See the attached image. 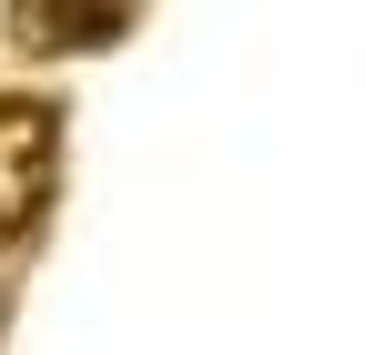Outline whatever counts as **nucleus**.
<instances>
[{
    "label": "nucleus",
    "instance_id": "1",
    "mask_svg": "<svg viewBox=\"0 0 365 355\" xmlns=\"http://www.w3.org/2000/svg\"><path fill=\"white\" fill-rule=\"evenodd\" d=\"M61 193V102L0 92V254H11Z\"/></svg>",
    "mask_w": 365,
    "mask_h": 355
},
{
    "label": "nucleus",
    "instance_id": "2",
    "mask_svg": "<svg viewBox=\"0 0 365 355\" xmlns=\"http://www.w3.org/2000/svg\"><path fill=\"white\" fill-rule=\"evenodd\" d=\"M122 31H132V11H51V0H21L11 11L21 51H112Z\"/></svg>",
    "mask_w": 365,
    "mask_h": 355
}]
</instances>
